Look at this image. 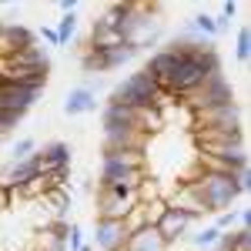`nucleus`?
<instances>
[{
	"instance_id": "19",
	"label": "nucleus",
	"mask_w": 251,
	"mask_h": 251,
	"mask_svg": "<svg viewBox=\"0 0 251 251\" xmlns=\"http://www.w3.org/2000/svg\"><path fill=\"white\" fill-rule=\"evenodd\" d=\"M84 245H87L84 241V228L77 221H67V251H80Z\"/></svg>"
},
{
	"instance_id": "2",
	"label": "nucleus",
	"mask_w": 251,
	"mask_h": 251,
	"mask_svg": "<svg viewBox=\"0 0 251 251\" xmlns=\"http://www.w3.org/2000/svg\"><path fill=\"white\" fill-rule=\"evenodd\" d=\"M121 44H131L134 50H151L164 37V20H161V7H148V3H127L124 20H121Z\"/></svg>"
},
{
	"instance_id": "21",
	"label": "nucleus",
	"mask_w": 251,
	"mask_h": 251,
	"mask_svg": "<svg viewBox=\"0 0 251 251\" xmlns=\"http://www.w3.org/2000/svg\"><path fill=\"white\" fill-rule=\"evenodd\" d=\"M34 34H37V37L44 40V44H47V50H50V47H60V40H57V30H54V27H37Z\"/></svg>"
},
{
	"instance_id": "3",
	"label": "nucleus",
	"mask_w": 251,
	"mask_h": 251,
	"mask_svg": "<svg viewBox=\"0 0 251 251\" xmlns=\"http://www.w3.org/2000/svg\"><path fill=\"white\" fill-rule=\"evenodd\" d=\"M191 181L194 194H198V204L204 214H221L234 208V201L241 198L238 184H234V174H218V171H201L198 177H188Z\"/></svg>"
},
{
	"instance_id": "15",
	"label": "nucleus",
	"mask_w": 251,
	"mask_h": 251,
	"mask_svg": "<svg viewBox=\"0 0 251 251\" xmlns=\"http://www.w3.org/2000/svg\"><path fill=\"white\" fill-rule=\"evenodd\" d=\"M188 238H191V245H194L198 251H211L214 245H218L221 231H218L214 225H204V228H198V231H194V234H188Z\"/></svg>"
},
{
	"instance_id": "7",
	"label": "nucleus",
	"mask_w": 251,
	"mask_h": 251,
	"mask_svg": "<svg viewBox=\"0 0 251 251\" xmlns=\"http://www.w3.org/2000/svg\"><path fill=\"white\" fill-rule=\"evenodd\" d=\"M194 218L191 211H184V208H174V204H168L164 208V214L157 218V234L164 238V245L171 248V245H177V241H184L188 234H191V228H194Z\"/></svg>"
},
{
	"instance_id": "6",
	"label": "nucleus",
	"mask_w": 251,
	"mask_h": 251,
	"mask_svg": "<svg viewBox=\"0 0 251 251\" xmlns=\"http://www.w3.org/2000/svg\"><path fill=\"white\" fill-rule=\"evenodd\" d=\"M184 100H188V107H191L194 114H201V111H211V107H221V104H231L234 91H231V84H228V77H225V71H221V74H211Z\"/></svg>"
},
{
	"instance_id": "12",
	"label": "nucleus",
	"mask_w": 251,
	"mask_h": 251,
	"mask_svg": "<svg viewBox=\"0 0 251 251\" xmlns=\"http://www.w3.org/2000/svg\"><path fill=\"white\" fill-rule=\"evenodd\" d=\"M37 34L30 30V27H24V24H14V20H0V54L7 57V54H14L20 47H27V44H34Z\"/></svg>"
},
{
	"instance_id": "18",
	"label": "nucleus",
	"mask_w": 251,
	"mask_h": 251,
	"mask_svg": "<svg viewBox=\"0 0 251 251\" xmlns=\"http://www.w3.org/2000/svg\"><path fill=\"white\" fill-rule=\"evenodd\" d=\"M234 57L241 64L251 57V30L248 27H238V34H234Z\"/></svg>"
},
{
	"instance_id": "4",
	"label": "nucleus",
	"mask_w": 251,
	"mask_h": 251,
	"mask_svg": "<svg viewBox=\"0 0 251 251\" xmlns=\"http://www.w3.org/2000/svg\"><path fill=\"white\" fill-rule=\"evenodd\" d=\"M141 57V50H134L131 44H114V47H84L80 54V71L84 77H100V74H111L121 71L124 64Z\"/></svg>"
},
{
	"instance_id": "8",
	"label": "nucleus",
	"mask_w": 251,
	"mask_h": 251,
	"mask_svg": "<svg viewBox=\"0 0 251 251\" xmlns=\"http://www.w3.org/2000/svg\"><path fill=\"white\" fill-rule=\"evenodd\" d=\"M7 64V71H34V74H50V50L44 47V44H27V47H20L14 54H7L3 57Z\"/></svg>"
},
{
	"instance_id": "17",
	"label": "nucleus",
	"mask_w": 251,
	"mask_h": 251,
	"mask_svg": "<svg viewBox=\"0 0 251 251\" xmlns=\"http://www.w3.org/2000/svg\"><path fill=\"white\" fill-rule=\"evenodd\" d=\"M34 151H37V141H34V137H20V141L10 144V157H7V161H10V164H14V161H24V157H30Z\"/></svg>"
},
{
	"instance_id": "5",
	"label": "nucleus",
	"mask_w": 251,
	"mask_h": 251,
	"mask_svg": "<svg viewBox=\"0 0 251 251\" xmlns=\"http://www.w3.org/2000/svg\"><path fill=\"white\" fill-rule=\"evenodd\" d=\"M137 188L141 184H107L94 191V211L97 218H111V221H124L131 208H137Z\"/></svg>"
},
{
	"instance_id": "22",
	"label": "nucleus",
	"mask_w": 251,
	"mask_h": 251,
	"mask_svg": "<svg viewBox=\"0 0 251 251\" xmlns=\"http://www.w3.org/2000/svg\"><path fill=\"white\" fill-rule=\"evenodd\" d=\"M238 10H241V7H238V3H231V0H228V3H221V14H218V17H225V20H228V24H231V20L238 17Z\"/></svg>"
},
{
	"instance_id": "25",
	"label": "nucleus",
	"mask_w": 251,
	"mask_h": 251,
	"mask_svg": "<svg viewBox=\"0 0 251 251\" xmlns=\"http://www.w3.org/2000/svg\"><path fill=\"white\" fill-rule=\"evenodd\" d=\"M77 191H80V194H94V191H97V184H94V177H80V184H77Z\"/></svg>"
},
{
	"instance_id": "16",
	"label": "nucleus",
	"mask_w": 251,
	"mask_h": 251,
	"mask_svg": "<svg viewBox=\"0 0 251 251\" xmlns=\"http://www.w3.org/2000/svg\"><path fill=\"white\" fill-rule=\"evenodd\" d=\"M57 40H60V47H67L71 40H74V34H77V14H60L57 20Z\"/></svg>"
},
{
	"instance_id": "20",
	"label": "nucleus",
	"mask_w": 251,
	"mask_h": 251,
	"mask_svg": "<svg viewBox=\"0 0 251 251\" xmlns=\"http://www.w3.org/2000/svg\"><path fill=\"white\" fill-rule=\"evenodd\" d=\"M214 228L218 231H234L238 228V208H228V211L214 214Z\"/></svg>"
},
{
	"instance_id": "9",
	"label": "nucleus",
	"mask_w": 251,
	"mask_h": 251,
	"mask_svg": "<svg viewBox=\"0 0 251 251\" xmlns=\"http://www.w3.org/2000/svg\"><path fill=\"white\" fill-rule=\"evenodd\" d=\"M124 245H127V228H124V221L97 218L94 231H91V248L94 251H124Z\"/></svg>"
},
{
	"instance_id": "28",
	"label": "nucleus",
	"mask_w": 251,
	"mask_h": 251,
	"mask_svg": "<svg viewBox=\"0 0 251 251\" xmlns=\"http://www.w3.org/2000/svg\"><path fill=\"white\" fill-rule=\"evenodd\" d=\"M30 251H37V248H30Z\"/></svg>"
},
{
	"instance_id": "27",
	"label": "nucleus",
	"mask_w": 251,
	"mask_h": 251,
	"mask_svg": "<svg viewBox=\"0 0 251 251\" xmlns=\"http://www.w3.org/2000/svg\"><path fill=\"white\" fill-rule=\"evenodd\" d=\"M3 141H7V137H0V144H3Z\"/></svg>"
},
{
	"instance_id": "1",
	"label": "nucleus",
	"mask_w": 251,
	"mask_h": 251,
	"mask_svg": "<svg viewBox=\"0 0 251 251\" xmlns=\"http://www.w3.org/2000/svg\"><path fill=\"white\" fill-rule=\"evenodd\" d=\"M168 100H171V94H164L161 84H157L144 67H137L127 77H121L117 84H111L104 104H121V107H134V111H161Z\"/></svg>"
},
{
	"instance_id": "14",
	"label": "nucleus",
	"mask_w": 251,
	"mask_h": 251,
	"mask_svg": "<svg viewBox=\"0 0 251 251\" xmlns=\"http://www.w3.org/2000/svg\"><path fill=\"white\" fill-rule=\"evenodd\" d=\"M124 251H168V245H164V238L157 234L154 225H144V228H137V231L127 234Z\"/></svg>"
},
{
	"instance_id": "23",
	"label": "nucleus",
	"mask_w": 251,
	"mask_h": 251,
	"mask_svg": "<svg viewBox=\"0 0 251 251\" xmlns=\"http://www.w3.org/2000/svg\"><path fill=\"white\" fill-rule=\"evenodd\" d=\"M238 228H251V208H238Z\"/></svg>"
},
{
	"instance_id": "11",
	"label": "nucleus",
	"mask_w": 251,
	"mask_h": 251,
	"mask_svg": "<svg viewBox=\"0 0 251 251\" xmlns=\"http://www.w3.org/2000/svg\"><path fill=\"white\" fill-rule=\"evenodd\" d=\"M100 104H104V100H97L94 91H87L84 84H77V87H71L67 97H64V114H67V117L97 114V111H100Z\"/></svg>"
},
{
	"instance_id": "10",
	"label": "nucleus",
	"mask_w": 251,
	"mask_h": 251,
	"mask_svg": "<svg viewBox=\"0 0 251 251\" xmlns=\"http://www.w3.org/2000/svg\"><path fill=\"white\" fill-rule=\"evenodd\" d=\"M71 161H74V148L67 141H47L44 148H37L40 174H54L60 168H71Z\"/></svg>"
},
{
	"instance_id": "26",
	"label": "nucleus",
	"mask_w": 251,
	"mask_h": 251,
	"mask_svg": "<svg viewBox=\"0 0 251 251\" xmlns=\"http://www.w3.org/2000/svg\"><path fill=\"white\" fill-rule=\"evenodd\" d=\"M80 251H94V248H91V245H84V248H80Z\"/></svg>"
},
{
	"instance_id": "24",
	"label": "nucleus",
	"mask_w": 251,
	"mask_h": 251,
	"mask_svg": "<svg viewBox=\"0 0 251 251\" xmlns=\"http://www.w3.org/2000/svg\"><path fill=\"white\" fill-rule=\"evenodd\" d=\"M57 7H60V14H77L80 0H57Z\"/></svg>"
},
{
	"instance_id": "13",
	"label": "nucleus",
	"mask_w": 251,
	"mask_h": 251,
	"mask_svg": "<svg viewBox=\"0 0 251 251\" xmlns=\"http://www.w3.org/2000/svg\"><path fill=\"white\" fill-rule=\"evenodd\" d=\"M198 127L201 131H208V127H241V107H238V100L211 107V111H201L198 114Z\"/></svg>"
}]
</instances>
